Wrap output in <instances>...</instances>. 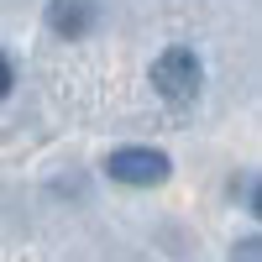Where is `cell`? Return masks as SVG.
I'll list each match as a JSON object with an SVG mask.
<instances>
[{"instance_id":"cell-1","label":"cell","mask_w":262,"mask_h":262,"mask_svg":"<svg viewBox=\"0 0 262 262\" xmlns=\"http://www.w3.org/2000/svg\"><path fill=\"white\" fill-rule=\"evenodd\" d=\"M200 84H205V69H200V58L189 48H168L158 63H152V90H158L168 105H189L200 95Z\"/></svg>"},{"instance_id":"cell-2","label":"cell","mask_w":262,"mask_h":262,"mask_svg":"<svg viewBox=\"0 0 262 262\" xmlns=\"http://www.w3.org/2000/svg\"><path fill=\"white\" fill-rule=\"evenodd\" d=\"M105 173H111L116 184H126V189H152V184H163L173 173V163L158 147H116L111 158H105Z\"/></svg>"},{"instance_id":"cell-3","label":"cell","mask_w":262,"mask_h":262,"mask_svg":"<svg viewBox=\"0 0 262 262\" xmlns=\"http://www.w3.org/2000/svg\"><path fill=\"white\" fill-rule=\"evenodd\" d=\"M48 21L58 37H84L95 21V0H53L48 6Z\"/></svg>"},{"instance_id":"cell-4","label":"cell","mask_w":262,"mask_h":262,"mask_svg":"<svg viewBox=\"0 0 262 262\" xmlns=\"http://www.w3.org/2000/svg\"><path fill=\"white\" fill-rule=\"evenodd\" d=\"M6 95H11V63L0 58V100H6Z\"/></svg>"}]
</instances>
